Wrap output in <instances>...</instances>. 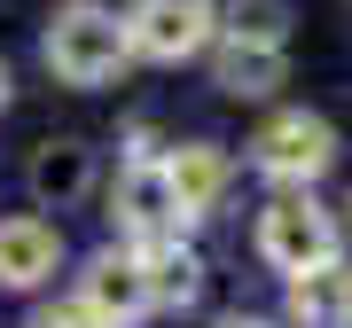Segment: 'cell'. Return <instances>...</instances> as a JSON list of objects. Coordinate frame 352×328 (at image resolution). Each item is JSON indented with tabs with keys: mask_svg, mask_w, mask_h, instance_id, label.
<instances>
[{
	"mask_svg": "<svg viewBox=\"0 0 352 328\" xmlns=\"http://www.w3.org/2000/svg\"><path fill=\"white\" fill-rule=\"evenodd\" d=\"M118 227L133 235V250H149V242L180 235V211H173V180H164V156H126V172H118Z\"/></svg>",
	"mask_w": 352,
	"mask_h": 328,
	"instance_id": "cell-5",
	"label": "cell"
},
{
	"mask_svg": "<svg viewBox=\"0 0 352 328\" xmlns=\"http://www.w3.org/2000/svg\"><path fill=\"white\" fill-rule=\"evenodd\" d=\"M0 102H8V63H0Z\"/></svg>",
	"mask_w": 352,
	"mask_h": 328,
	"instance_id": "cell-16",
	"label": "cell"
},
{
	"mask_svg": "<svg viewBox=\"0 0 352 328\" xmlns=\"http://www.w3.org/2000/svg\"><path fill=\"white\" fill-rule=\"evenodd\" d=\"M258 258L274 266L282 281L314 274V266L337 258V219H329L305 188H289V196H274V203L258 211Z\"/></svg>",
	"mask_w": 352,
	"mask_h": 328,
	"instance_id": "cell-2",
	"label": "cell"
},
{
	"mask_svg": "<svg viewBox=\"0 0 352 328\" xmlns=\"http://www.w3.org/2000/svg\"><path fill=\"white\" fill-rule=\"evenodd\" d=\"M24 328H102V320H94L78 297H55V305H39V313H32Z\"/></svg>",
	"mask_w": 352,
	"mask_h": 328,
	"instance_id": "cell-14",
	"label": "cell"
},
{
	"mask_svg": "<svg viewBox=\"0 0 352 328\" xmlns=\"http://www.w3.org/2000/svg\"><path fill=\"white\" fill-rule=\"evenodd\" d=\"M118 24H126L133 55H149V63H188V55L212 47L219 16H212V0H133Z\"/></svg>",
	"mask_w": 352,
	"mask_h": 328,
	"instance_id": "cell-4",
	"label": "cell"
},
{
	"mask_svg": "<svg viewBox=\"0 0 352 328\" xmlns=\"http://www.w3.org/2000/svg\"><path fill=\"white\" fill-rule=\"evenodd\" d=\"M212 78H219L235 102H258V94L282 86V47H243V39H219V47H212Z\"/></svg>",
	"mask_w": 352,
	"mask_h": 328,
	"instance_id": "cell-12",
	"label": "cell"
},
{
	"mask_svg": "<svg viewBox=\"0 0 352 328\" xmlns=\"http://www.w3.org/2000/svg\"><path fill=\"white\" fill-rule=\"evenodd\" d=\"M133 258H141V281H149V313H180V305L204 297V258L180 235H164V242H149Z\"/></svg>",
	"mask_w": 352,
	"mask_h": 328,
	"instance_id": "cell-11",
	"label": "cell"
},
{
	"mask_svg": "<svg viewBox=\"0 0 352 328\" xmlns=\"http://www.w3.org/2000/svg\"><path fill=\"white\" fill-rule=\"evenodd\" d=\"M251 164L266 180H282V188H314V180L337 164V126L314 110H282V117H266L258 141H251Z\"/></svg>",
	"mask_w": 352,
	"mask_h": 328,
	"instance_id": "cell-3",
	"label": "cell"
},
{
	"mask_svg": "<svg viewBox=\"0 0 352 328\" xmlns=\"http://www.w3.org/2000/svg\"><path fill=\"white\" fill-rule=\"evenodd\" d=\"M289 32V0H235L227 8V39H243V47H282Z\"/></svg>",
	"mask_w": 352,
	"mask_h": 328,
	"instance_id": "cell-13",
	"label": "cell"
},
{
	"mask_svg": "<svg viewBox=\"0 0 352 328\" xmlns=\"http://www.w3.org/2000/svg\"><path fill=\"white\" fill-rule=\"evenodd\" d=\"M282 313H289V328H352V266L329 258L314 274H298L289 297H282Z\"/></svg>",
	"mask_w": 352,
	"mask_h": 328,
	"instance_id": "cell-10",
	"label": "cell"
},
{
	"mask_svg": "<svg viewBox=\"0 0 352 328\" xmlns=\"http://www.w3.org/2000/svg\"><path fill=\"white\" fill-rule=\"evenodd\" d=\"M63 266V235L47 219H0V290H39Z\"/></svg>",
	"mask_w": 352,
	"mask_h": 328,
	"instance_id": "cell-9",
	"label": "cell"
},
{
	"mask_svg": "<svg viewBox=\"0 0 352 328\" xmlns=\"http://www.w3.org/2000/svg\"><path fill=\"white\" fill-rule=\"evenodd\" d=\"M24 180H32L39 211H78V203L94 196V149H87V141H47Z\"/></svg>",
	"mask_w": 352,
	"mask_h": 328,
	"instance_id": "cell-8",
	"label": "cell"
},
{
	"mask_svg": "<svg viewBox=\"0 0 352 328\" xmlns=\"http://www.w3.org/2000/svg\"><path fill=\"white\" fill-rule=\"evenodd\" d=\"M39 55H47V71L63 78V86H110V78L133 63L126 24H118L110 8H71V16H55L47 39H39Z\"/></svg>",
	"mask_w": 352,
	"mask_h": 328,
	"instance_id": "cell-1",
	"label": "cell"
},
{
	"mask_svg": "<svg viewBox=\"0 0 352 328\" xmlns=\"http://www.w3.org/2000/svg\"><path fill=\"white\" fill-rule=\"evenodd\" d=\"M219 328H274V320H258V313H227Z\"/></svg>",
	"mask_w": 352,
	"mask_h": 328,
	"instance_id": "cell-15",
	"label": "cell"
},
{
	"mask_svg": "<svg viewBox=\"0 0 352 328\" xmlns=\"http://www.w3.org/2000/svg\"><path fill=\"white\" fill-rule=\"evenodd\" d=\"M78 305L102 320V328H133L149 313V281H141V258L133 250H94L87 274H78Z\"/></svg>",
	"mask_w": 352,
	"mask_h": 328,
	"instance_id": "cell-6",
	"label": "cell"
},
{
	"mask_svg": "<svg viewBox=\"0 0 352 328\" xmlns=\"http://www.w3.org/2000/svg\"><path fill=\"white\" fill-rule=\"evenodd\" d=\"M164 180H173L180 227H188V219H212L219 196H227V149H219V141H180V149L164 156Z\"/></svg>",
	"mask_w": 352,
	"mask_h": 328,
	"instance_id": "cell-7",
	"label": "cell"
}]
</instances>
